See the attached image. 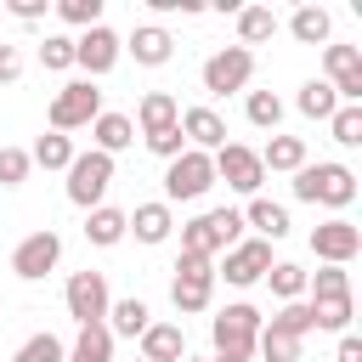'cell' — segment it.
<instances>
[{"label":"cell","mask_w":362,"mask_h":362,"mask_svg":"<svg viewBox=\"0 0 362 362\" xmlns=\"http://www.w3.org/2000/svg\"><path fill=\"white\" fill-rule=\"evenodd\" d=\"M124 51H130L141 68H164V62L175 57V40H170V28H158V23H141V28L124 40Z\"/></svg>","instance_id":"cell-17"},{"label":"cell","mask_w":362,"mask_h":362,"mask_svg":"<svg viewBox=\"0 0 362 362\" xmlns=\"http://www.w3.org/2000/svg\"><path fill=\"white\" fill-rule=\"evenodd\" d=\"M209 362H232V356H209Z\"/></svg>","instance_id":"cell-46"},{"label":"cell","mask_w":362,"mask_h":362,"mask_svg":"<svg viewBox=\"0 0 362 362\" xmlns=\"http://www.w3.org/2000/svg\"><path fill=\"white\" fill-rule=\"evenodd\" d=\"M11 362H68V345L57 339V334H34V339H23L17 345V356Z\"/></svg>","instance_id":"cell-36"},{"label":"cell","mask_w":362,"mask_h":362,"mask_svg":"<svg viewBox=\"0 0 362 362\" xmlns=\"http://www.w3.org/2000/svg\"><path fill=\"white\" fill-rule=\"evenodd\" d=\"M170 226V204H136V215H124V232H136L141 243H164Z\"/></svg>","instance_id":"cell-20"},{"label":"cell","mask_w":362,"mask_h":362,"mask_svg":"<svg viewBox=\"0 0 362 362\" xmlns=\"http://www.w3.org/2000/svg\"><path fill=\"white\" fill-rule=\"evenodd\" d=\"M107 181H113V158L107 153H74V164H68V198L79 204V209H96L102 204V192H107Z\"/></svg>","instance_id":"cell-8"},{"label":"cell","mask_w":362,"mask_h":362,"mask_svg":"<svg viewBox=\"0 0 362 362\" xmlns=\"http://www.w3.org/2000/svg\"><path fill=\"white\" fill-rule=\"evenodd\" d=\"M96 113H102V90H96L90 79H68V85L51 96V130H57V136H68V130L90 124Z\"/></svg>","instance_id":"cell-4"},{"label":"cell","mask_w":362,"mask_h":362,"mask_svg":"<svg viewBox=\"0 0 362 362\" xmlns=\"http://www.w3.org/2000/svg\"><path fill=\"white\" fill-rule=\"evenodd\" d=\"M68 362H113V334H107V322L79 328V339L68 345Z\"/></svg>","instance_id":"cell-25"},{"label":"cell","mask_w":362,"mask_h":362,"mask_svg":"<svg viewBox=\"0 0 362 362\" xmlns=\"http://www.w3.org/2000/svg\"><path fill=\"white\" fill-rule=\"evenodd\" d=\"M85 238H90V243H102V249H113V243L124 238V209L96 204V209H90V221H85Z\"/></svg>","instance_id":"cell-30"},{"label":"cell","mask_w":362,"mask_h":362,"mask_svg":"<svg viewBox=\"0 0 362 362\" xmlns=\"http://www.w3.org/2000/svg\"><path fill=\"white\" fill-rule=\"evenodd\" d=\"M266 283H272V294L288 305V300H300V294H305V266H294V260H272Z\"/></svg>","instance_id":"cell-33"},{"label":"cell","mask_w":362,"mask_h":362,"mask_svg":"<svg viewBox=\"0 0 362 362\" xmlns=\"http://www.w3.org/2000/svg\"><path fill=\"white\" fill-rule=\"evenodd\" d=\"M255 351H260L266 362H300V334H294V328H283V322L272 317V322H260Z\"/></svg>","instance_id":"cell-21"},{"label":"cell","mask_w":362,"mask_h":362,"mask_svg":"<svg viewBox=\"0 0 362 362\" xmlns=\"http://www.w3.org/2000/svg\"><path fill=\"white\" fill-rule=\"evenodd\" d=\"M277 322H283V328H294V334L305 339V334H311V305H305V300H288V305L277 311Z\"/></svg>","instance_id":"cell-42"},{"label":"cell","mask_w":362,"mask_h":362,"mask_svg":"<svg viewBox=\"0 0 362 362\" xmlns=\"http://www.w3.org/2000/svg\"><path fill=\"white\" fill-rule=\"evenodd\" d=\"M322 62H328L334 96H339V102H362V51H356V45H328Z\"/></svg>","instance_id":"cell-15"},{"label":"cell","mask_w":362,"mask_h":362,"mask_svg":"<svg viewBox=\"0 0 362 362\" xmlns=\"http://www.w3.org/2000/svg\"><path fill=\"white\" fill-rule=\"evenodd\" d=\"M209 164H215V181H226V187H232V192H243V198H260L266 170H260V153H255V147L226 141L221 153H209Z\"/></svg>","instance_id":"cell-5"},{"label":"cell","mask_w":362,"mask_h":362,"mask_svg":"<svg viewBox=\"0 0 362 362\" xmlns=\"http://www.w3.org/2000/svg\"><path fill=\"white\" fill-rule=\"evenodd\" d=\"M215 187V164H209V153H181V158H170V170H164V198L170 204H192V198H204Z\"/></svg>","instance_id":"cell-6"},{"label":"cell","mask_w":362,"mask_h":362,"mask_svg":"<svg viewBox=\"0 0 362 362\" xmlns=\"http://www.w3.org/2000/svg\"><path fill=\"white\" fill-rule=\"evenodd\" d=\"M266 272H272V243H266V238H249V243H232V249H226V260H221L215 277H226L232 288H249V283H260Z\"/></svg>","instance_id":"cell-13"},{"label":"cell","mask_w":362,"mask_h":362,"mask_svg":"<svg viewBox=\"0 0 362 362\" xmlns=\"http://www.w3.org/2000/svg\"><path fill=\"white\" fill-rule=\"evenodd\" d=\"M62 260V238L51 232V226H40V232H28L17 249H11V272L23 277V283H40L51 266Z\"/></svg>","instance_id":"cell-12"},{"label":"cell","mask_w":362,"mask_h":362,"mask_svg":"<svg viewBox=\"0 0 362 362\" xmlns=\"http://www.w3.org/2000/svg\"><path fill=\"white\" fill-rule=\"evenodd\" d=\"M107 317H113V322H107V334H130V339H141V334H147V322H153L147 300H136V294H130V300H113V305H107Z\"/></svg>","instance_id":"cell-24"},{"label":"cell","mask_w":362,"mask_h":362,"mask_svg":"<svg viewBox=\"0 0 362 362\" xmlns=\"http://www.w3.org/2000/svg\"><path fill=\"white\" fill-rule=\"evenodd\" d=\"M238 34H243V51L260 45V40H272L277 34V11L272 6H238Z\"/></svg>","instance_id":"cell-26"},{"label":"cell","mask_w":362,"mask_h":362,"mask_svg":"<svg viewBox=\"0 0 362 362\" xmlns=\"http://www.w3.org/2000/svg\"><path fill=\"white\" fill-rule=\"evenodd\" d=\"M11 17L34 23V17H45V0H11Z\"/></svg>","instance_id":"cell-44"},{"label":"cell","mask_w":362,"mask_h":362,"mask_svg":"<svg viewBox=\"0 0 362 362\" xmlns=\"http://www.w3.org/2000/svg\"><path fill=\"white\" fill-rule=\"evenodd\" d=\"M294 198L300 204H328V209H345L356 198V175L345 164H300L294 170Z\"/></svg>","instance_id":"cell-2"},{"label":"cell","mask_w":362,"mask_h":362,"mask_svg":"<svg viewBox=\"0 0 362 362\" xmlns=\"http://www.w3.org/2000/svg\"><path fill=\"white\" fill-rule=\"evenodd\" d=\"M175 124H181V136H187L192 153H221V147H226V119H221L215 107H187Z\"/></svg>","instance_id":"cell-16"},{"label":"cell","mask_w":362,"mask_h":362,"mask_svg":"<svg viewBox=\"0 0 362 362\" xmlns=\"http://www.w3.org/2000/svg\"><path fill=\"white\" fill-rule=\"evenodd\" d=\"M175 119H181V107H175V96H170V90H147V96H141V107H136L141 136H158V130H170Z\"/></svg>","instance_id":"cell-19"},{"label":"cell","mask_w":362,"mask_h":362,"mask_svg":"<svg viewBox=\"0 0 362 362\" xmlns=\"http://www.w3.org/2000/svg\"><path fill=\"white\" fill-rule=\"evenodd\" d=\"M28 164H40V170H68V164H74V141L57 136V130H45V136L28 147Z\"/></svg>","instance_id":"cell-28"},{"label":"cell","mask_w":362,"mask_h":362,"mask_svg":"<svg viewBox=\"0 0 362 362\" xmlns=\"http://www.w3.org/2000/svg\"><path fill=\"white\" fill-rule=\"evenodd\" d=\"M40 62H45V68H74V40H68V34H45Z\"/></svg>","instance_id":"cell-40"},{"label":"cell","mask_w":362,"mask_h":362,"mask_svg":"<svg viewBox=\"0 0 362 362\" xmlns=\"http://www.w3.org/2000/svg\"><path fill=\"white\" fill-rule=\"evenodd\" d=\"M334 362H362V339L356 334H339V356Z\"/></svg>","instance_id":"cell-45"},{"label":"cell","mask_w":362,"mask_h":362,"mask_svg":"<svg viewBox=\"0 0 362 362\" xmlns=\"http://www.w3.org/2000/svg\"><path fill=\"white\" fill-rule=\"evenodd\" d=\"M249 74H255V51L226 45V51H215V57L204 62V90H209V96H232V90L249 85Z\"/></svg>","instance_id":"cell-11"},{"label":"cell","mask_w":362,"mask_h":362,"mask_svg":"<svg viewBox=\"0 0 362 362\" xmlns=\"http://www.w3.org/2000/svg\"><path fill=\"white\" fill-rule=\"evenodd\" d=\"M90 136H96V153H107V158H113L119 147H130V141H136V124H130L124 113H96V119H90Z\"/></svg>","instance_id":"cell-22"},{"label":"cell","mask_w":362,"mask_h":362,"mask_svg":"<svg viewBox=\"0 0 362 362\" xmlns=\"http://www.w3.org/2000/svg\"><path fill=\"white\" fill-rule=\"evenodd\" d=\"M328 124H334V141L339 147H362V102H339Z\"/></svg>","instance_id":"cell-34"},{"label":"cell","mask_w":362,"mask_h":362,"mask_svg":"<svg viewBox=\"0 0 362 362\" xmlns=\"http://www.w3.org/2000/svg\"><path fill=\"white\" fill-rule=\"evenodd\" d=\"M119 51H124V40H119L107 23H96V28H85V34L74 40V68H85V74L96 79V74H107V68L119 62Z\"/></svg>","instance_id":"cell-14"},{"label":"cell","mask_w":362,"mask_h":362,"mask_svg":"<svg viewBox=\"0 0 362 362\" xmlns=\"http://www.w3.org/2000/svg\"><path fill=\"white\" fill-rule=\"evenodd\" d=\"M141 362H187V334H181V322H147V334H141Z\"/></svg>","instance_id":"cell-18"},{"label":"cell","mask_w":362,"mask_h":362,"mask_svg":"<svg viewBox=\"0 0 362 362\" xmlns=\"http://www.w3.org/2000/svg\"><path fill=\"white\" fill-rule=\"evenodd\" d=\"M209 334H215V356L249 362V356H255V339H260V311H255L249 300H232L226 311H215Z\"/></svg>","instance_id":"cell-3"},{"label":"cell","mask_w":362,"mask_h":362,"mask_svg":"<svg viewBox=\"0 0 362 362\" xmlns=\"http://www.w3.org/2000/svg\"><path fill=\"white\" fill-rule=\"evenodd\" d=\"M243 221H249V226H260V238H266V243L288 238V209H283V204H272V198H249Z\"/></svg>","instance_id":"cell-23"},{"label":"cell","mask_w":362,"mask_h":362,"mask_svg":"<svg viewBox=\"0 0 362 362\" xmlns=\"http://www.w3.org/2000/svg\"><path fill=\"white\" fill-rule=\"evenodd\" d=\"M305 288H311V300H334V294H351V272H345V266H322V272H305Z\"/></svg>","instance_id":"cell-35"},{"label":"cell","mask_w":362,"mask_h":362,"mask_svg":"<svg viewBox=\"0 0 362 362\" xmlns=\"http://www.w3.org/2000/svg\"><path fill=\"white\" fill-rule=\"evenodd\" d=\"M243 113H249V124H260V130H277V119H283V102H277V90H249Z\"/></svg>","instance_id":"cell-37"},{"label":"cell","mask_w":362,"mask_h":362,"mask_svg":"<svg viewBox=\"0 0 362 362\" xmlns=\"http://www.w3.org/2000/svg\"><path fill=\"white\" fill-rule=\"evenodd\" d=\"M300 164H305V141L300 136H272L266 153H260V170H288L294 175Z\"/></svg>","instance_id":"cell-29"},{"label":"cell","mask_w":362,"mask_h":362,"mask_svg":"<svg viewBox=\"0 0 362 362\" xmlns=\"http://www.w3.org/2000/svg\"><path fill=\"white\" fill-rule=\"evenodd\" d=\"M334 107H339V96H334L328 79H305L300 85V113L305 119H334Z\"/></svg>","instance_id":"cell-32"},{"label":"cell","mask_w":362,"mask_h":362,"mask_svg":"<svg viewBox=\"0 0 362 362\" xmlns=\"http://www.w3.org/2000/svg\"><path fill=\"white\" fill-rule=\"evenodd\" d=\"M28 170H34V164H28L23 147H0V187H23Z\"/></svg>","instance_id":"cell-39"},{"label":"cell","mask_w":362,"mask_h":362,"mask_svg":"<svg viewBox=\"0 0 362 362\" xmlns=\"http://www.w3.org/2000/svg\"><path fill=\"white\" fill-rule=\"evenodd\" d=\"M209 294H215V260L181 255V260H175V283H170L175 311H181V317H192V311H204V305H209Z\"/></svg>","instance_id":"cell-7"},{"label":"cell","mask_w":362,"mask_h":362,"mask_svg":"<svg viewBox=\"0 0 362 362\" xmlns=\"http://www.w3.org/2000/svg\"><path fill=\"white\" fill-rule=\"evenodd\" d=\"M232 243H243V215H238V209H204L198 221L181 226V255L215 260V255H226Z\"/></svg>","instance_id":"cell-1"},{"label":"cell","mask_w":362,"mask_h":362,"mask_svg":"<svg viewBox=\"0 0 362 362\" xmlns=\"http://www.w3.org/2000/svg\"><path fill=\"white\" fill-rule=\"evenodd\" d=\"M23 79V57H17V45H0V85H17Z\"/></svg>","instance_id":"cell-43"},{"label":"cell","mask_w":362,"mask_h":362,"mask_svg":"<svg viewBox=\"0 0 362 362\" xmlns=\"http://www.w3.org/2000/svg\"><path fill=\"white\" fill-rule=\"evenodd\" d=\"M57 17L74 28H96L102 23V0H57Z\"/></svg>","instance_id":"cell-38"},{"label":"cell","mask_w":362,"mask_h":362,"mask_svg":"<svg viewBox=\"0 0 362 362\" xmlns=\"http://www.w3.org/2000/svg\"><path fill=\"white\" fill-rule=\"evenodd\" d=\"M62 300H68V317L79 322V328H90V322H102L107 317V277L102 272H74L68 277V288H62Z\"/></svg>","instance_id":"cell-10"},{"label":"cell","mask_w":362,"mask_h":362,"mask_svg":"<svg viewBox=\"0 0 362 362\" xmlns=\"http://www.w3.org/2000/svg\"><path fill=\"white\" fill-rule=\"evenodd\" d=\"M305 305H311V328H328V334H345V328H351V294L305 300Z\"/></svg>","instance_id":"cell-31"},{"label":"cell","mask_w":362,"mask_h":362,"mask_svg":"<svg viewBox=\"0 0 362 362\" xmlns=\"http://www.w3.org/2000/svg\"><path fill=\"white\" fill-rule=\"evenodd\" d=\"M328 28H334V23H328V11H322V6H294V17H288V34H294L300 45H322V40H328Z\"/></svg>","instance_id":"cell-27"},{"label":"cell","mask_w":362,"mask_h":362,"mask_svg":"<svg viewBox=\"0 0 362 362\" xmlns=\"http://www.w3.org/2000/svg\"><path fill=\"white\" fill-rule=\"evenodd\" d=\"M311 255H317L322 266H351V260L362 255V226H356V221H345V215L322 221V226L311 232Z\"/></svg>","instance_id":"cell-9"},{"label":"cell","mask_w":362,"mask_h":362,"mask_svg":"<svg viewBox=\"0 0 362 362\" xmlns=\"http://www.w3.org/2000/svg\"><path fill=\"white\" fill-rule=\"evenodd\" d=\"M147 147H153L158 158H181V153H187V136H181V124H170V130L147 136Z\"/></svg>","instance_id":"cell-41"}]
</instances>
